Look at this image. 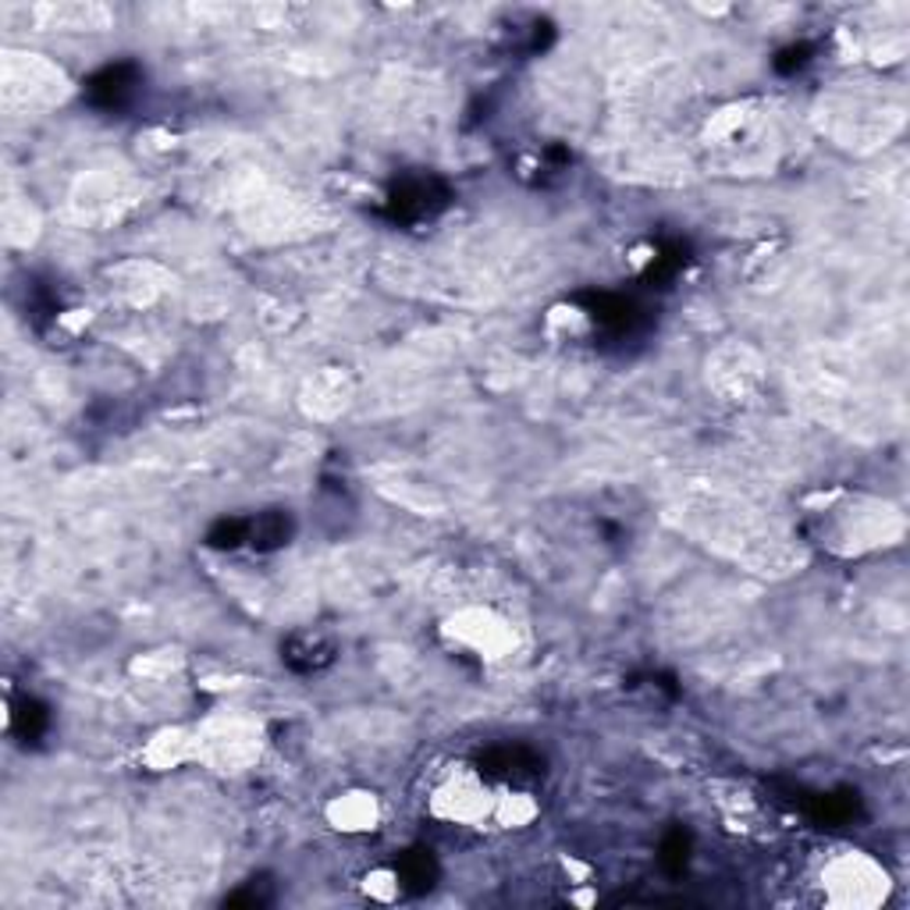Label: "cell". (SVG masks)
Here are the masks:
<instances>
[{
    "label": "cell",
    "instance_id": "6da1fadb",
    "mask_svg": "<svg viewBox=\"0 0 910 910\" xmlns=\"http://www.w3.org/2000/svg\"><path fill=\"white\" fill-rule=\"evenodd\" d=\"M448 204V193L445 185L434 182V179H409L403 182L398 189L388 199V210H392L395 221H427L434 218V213Z\"/></svg>",
    "mask_w": 910,
    "mask_h": 910
},
{
    "label": "cell",
    "instance_id": "7a4b0ae2",
    "mask_svg": "<svg viewBox=\"0 0 910 910\" xmlns=\"http://www.w3.org/2000/svg\"><path fill=\"white\" fill-rule=\"evenodd\" d=\"M139 86V72L136 64H107L103 72H97L86 83V93L100 107H122L132 100V93Z\"/></svg>",
    "mask_w": 910,
    "mask_h": 910
},
{
    "label": "cell",
    "instance_id": "3957f363",
    "mask_svg": "<svg viewBox=\"0 0 910 910\" xmlns=\"http://www.w3.org/2000/svg\"><path fill=\"white\" fill-rule=\"evenodd\" d=\"M285 662L296 673H320V668L334 662V648L317 634H299L285 644Z\"/></svg>",
    "mask_w": 910,
    "mask_h": 910
},
{
    "label": "cell",
    "instance_id": "277c9868",
    "mask_svg": "<svg viewBox=\"0 0 910 910\" xmlns=\"http://www.w3.org/2000/svg\"><path fill=\"white\" fill-rule=\"evenodd\" d=\"M288 538H292V516L281 513V508L249 519V544L260 548V552H274V548L288 544Z\"/></svg>",
    "mask_w": 910,
    "mask_h": 910
},
{
    "label": "cell",
    "instance_id": "5b68a950",
    "mask_svg": "<svg viewBox=\"0 0 910 910\" xmlns=\"http://www.w3.org/2000/svg\"><path fill=\"white\" fill-rule=\"evenodd\" d=\"M373 819H378V808H373V800L367 794H353V797H342L339 804H334V825L339 828H373Z\"/></svg>",
    "mask_w": 910,
    "mask_h": 910
},
{
    "label": "cell",
    "instance_id": "8992f818",
    "mask_svg": "<svg viewBox=\"0 0 910 910\" xmlns=\"http://www.w3.org/2000/svg\"><path fill=\"white\" fill-rule=\"evenodd\" d=\"M434 875H438V868L423 850H409L403 858V864L395 868V878H398V886L403 889H431Z\"/></svg>",
    "mask_w": 910,
    "mask_h": 910
}]
</instances>
